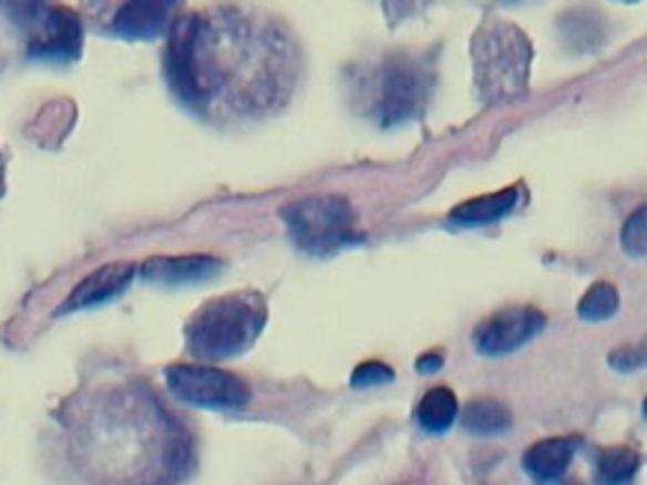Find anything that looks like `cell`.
Masks as SVG:
<instances>
[{"label":"cell","instance_id":"1","mask_svg":"<svg viewBox=\"0 0 647 485\" xmlns=\"http://www.w3.org/2000/svg\"><path fill=\"white\" fill-rule=\"evenodd\" d=\"M57 427L79 485H183L195 473L191 425L145 380L79 388L57 410Z\"/></svg>","mask_w":647,"mask_h":485},{"label":"cell","instance_id":"2","mask_svg":"<svg viewBox=\"0 0 647 485\" xmlns=\"http://www.w3.org/2000/svg\"><path fill=\"white\" fill-rule=\"evenodd\" d=\"M289 43L276 23L238 6L183 8L162 56L170 92L205 122L271 110L289 84Z\"/></svg>","mask_w":647,"mask_h":485},{"label":"cell","instance_id":"3","mask_svg":"<svg viewBox=\"0 0 647 485\" xmlns=\"http://www.w3.org/2000/svg\"><path fill=\"white\" fill-rule=\"evenodd\" d=\"M268 307L258 291H236L205 301L185 323L187 352L205 362L238 357L266 327Z\"/></svg>","mask_w":647,"mask_h":485},{"label":"cell","instance_id":"4","mask_svg":"<svg viewBox=\"0 0 647 485\" xmlns=\"http://www.w3.org/2000/svg\"><path fill=\"white\" fill-rule=\"evenodd\" d=\"M473 76L485 102H511L526 92L532 43L509 21L483 23L473 35Z\"/></svg>","mask_w":647,"mask_h":485},{"label":"cell","instance_id":"5","mask_svg":"<svg viewBox=\"0 0 647 485\" xmlns=\"http://www.w3.org/2000/svg\"><path fill=\"white\" fill-rule=\"evenodd\" d=\"M291 238L311 256H329L357 240L355 210L345 197L317 195L281 210Z\"/></svg>","mask_w":647,"mask_h":485},{"label":"cell","instance_id":"6","mask_svg":"<svg viewBox=\"0 0 647 485\" xmlns=\"http://www.w3.org/2000/svg\"><path fill=\"white\" fill-rule=\"evenodd\" d=\"M165 382L177 402L205 410H240L250 400L248 384L218 367L173 364L165 370Z\"/></svg>","mask_w":647,"mask_h":485},{"label":"cell","instance_id":"7","mask_svg":"<svg viewBox=\"0 0 647 485\" xmlns=\"http://www.w3.org/2000/svg\"><path fill=\"white\" fill-rule=\"evenodd\" d=\"M374 106L384 124H398L418 114L430 89L425 64L412 56H394L377 71Z\"/></svg>","mask_w":647,"mask_h":485},{"label":"cell","instance_id":"8","mask_svg":"<svg viewBox=\"0 0 647 485\" xmlns=\"http://www.w3.org/2000/svg\"><path fill=\"white\" fill-rule=\"evenodd\" d=\"M29 25V43L35 59L74 61L81 51V25L71 8L59 6H21Z\"/></svg>","mask_w":647,"mask_h":485},{"label":"cell","instance_id":"9","mask_svg":"<svg viewBox=\"0 0 647 485\" xmlns=\"http://www.w3.org/2000/svg\"><path fill=\"white\" fill-rule=\"evenodd\" d=\"M544 313L532 307H511L491 319H485L479 329H475L473 341L475 349L485 357H503L516 352L532 341L538 331L544 329Z\"/></svg>","mask_w":647,"mask_h":485},{"label":"cell","instance_id":"10","mask_svg":"<svg viewBox=\"0 0 647 485\" xmlns=\"http://www.w3.org/2000/svg\"><path fill=\"white\" fill-rule=\"evenodd\" d=\"M140 268L134 264H110L104 268H99L92 276H86L74 291H71L69 299L64 301L57 313H71L79 309H92L99 303H106L122 296L130 289V283L134 281Z\"/></svg>","mask_w":647,"mask_h":485},{"label":"cell","instance_id":"11","mask_svg":"<svg viewBox=\"0 0 647 485\" xmlns=\"http://www.w3.org/2000/svg\"><path fill=\"white\" fill-rule=\"evenodd\" d=\"M179 11L177 3H127L116 11L112 33L120 39H157L167 35Z\"/></svg>","mask_w":647,"mask_h":485},{"label":"cell","instance_id":"12","mask_svg":"<svg viewBox=\"0 0 647 485\" xmlns=\"http://www.w3.org/2000/svg\"><path fill=\"white\" fill-rule=\"evenodd\" d=\"M223 271V260L213 256H173L150 258L140 268V278L150 283H195Z\"/></svg>","mask_w":647,"mask_h":485},{"label":"cell","instance_id":"13","mask_svg":"<svg viewBox=\"0 0 647 485\" xmlns=\"http://www.w3.org/2000/svg\"><path fill=\"white\" fill-rule=\"evenodd\" d=\"M577 437H550L528 447L524 453V471L538 483H556L569 471V463L577 453Z\"/></svg>","mask_w":647,"mask_h":485},{"label":"cell","instance_id":"14","mask_svg":"<svg viewBox=\"0 0 647 485\" xmlns=\"http://www.w3.org/2000/svg\"><path fill=\"white\" fill-rule=\"evenodd\" d=\"M518 205V187H506L501 193H491V195H481L473 197V200H465L463 205L451 213V220L455 226L463 228H481V226H491V223H499L501 218L514 210Z\"/></svg>","mask_w":647,"mask_h":485},{"label":"cell","instance_id":"15","mask_svg":"<svg viewBox=\"0 0 647 485\" xmlns=\"http://www.w3.org/2000/svg\"><path fill=\"white\" fill-rule=\"evenodd\" d=\"M455 417H458V400L448 388L430 390L418 404V425L425 430V433H433V435L445 433V430H451Z\"/></svg>","mask_w":647,"mask_h":485},{"label":"cell","instance_id":"16","mask_svg":"<svg viewBox=\"0 0 647 485\" xmlns=\"http://www.w3.org/2000/svg\"><path fill=\"white\" fill-rule=\"evenodd\" d=\"M640 471V455L627 445L605 447L597 457V483L599 485H630Z\"/></svg>","mask_w":647,"mask_h":485},{"label":"cell","instance_id":"17","mask_svg":"<svg viewBox=\"0 0 647 485\" xmlns=\"http://www.w3.org/2000/svg\"><path fill=\"white\" fill-rule=\"evenodd\" d=\"M463 427L473 435H501L511 427V412L496 400H475L463 412Z\"/></svg>","mask_w":647,"mask_h":485},{"label":"cell","instance_id":"18","mask_svg":"<svg viewBox=\"0 0 647 485\" xmlns=\"http://www.w3.org/2000/svg\"><path fill=\"white\" fill-rule=\"evenodd\" d=\"M619 309V293L613 283H592L579 301V317L584 321H607Z\"/></svg>","mask_w":647,"mask_h":485},{"label":"cell","instance_id":"19","mask_svg":"<svg viewBox=\"0 0 647 485\" xmlns=\"http://www.w3.org/2000/svg\"><path fill=\"white\" fill-rule=\"evenodd\" d=\"M619 242H623L625 254H630L635 258L647 254V205H643L640 210H635L630 218H627Z\"/></svg>","mask_w":647,"mask_h":485},{"label":"cell","instance_id":"20","mask_svg":"<svg viewBox=\"0 0 647 485\" xmlns=\"http://www.w3.org/2000/svg\"><path fill=\"white\" fill-rule=\"evenodd\" d=\"M394 380V372L384 362H364L359 364L352 374V388L364 390V388H382Z\"/></svg>","mask_w":647,"mask_h":485},{"label":"cell","instance_id":"21","mask_svg":"<svg viewBox=\"0 0 647 485\" xmlns=\"http://www.w3.org/2000/svg\"><path fill=\"white\" fill-rule=\"evenodd\" d=\"M609 362H613L615 370H637V367H647V339L637 347H623L615 349L609 354Z\"/></svg>","mask_w":647,"mask_h":485},{"label":"cell","instance_id":"22","mask_svg":"<svg viewBox=\"0 0 647 485\" xmlns=\"http://www.w3.org/2000/svg\"><path fill=\"white\" fill-rule=\"evenodd\" d=\"M440 367H443V354L440 352H428L418 359V372H422V374L438 372Z\"/></svg>","mask_w":647,"mask_h":485},{"label":"cell","instance_id":"23","mask_svg":"<svg viewBox=\"0 0 647 485\" xmlns=\"http://www.w3.org/2000/svg\"><path fill=\"white\" fill-rule=\"evenodd\" d=\"M6 193V159H3V152H0V197Z\"/></svg>","mask_w":647,"mask_h":485},{"label":"cell","instance_id":"24","mask_svg":"<svg viewBox=\"0 0 647 485\" xmlns=\"http://www.w3.org/2000/svg\"><path fill=\"white\" fill-rule=\"evenodd\" d=\"M643 410H645V415H647V398H645V404H643Z\"/></svg>","mask_w":647,"mask_h":485}]
</instances>
